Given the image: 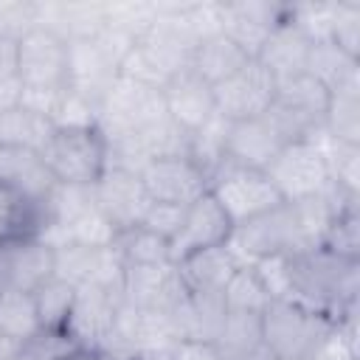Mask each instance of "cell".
<instances>
[{
	"label": "cell",
	"instance_id": "1",
	"mask_svg": "<svg viewBox=\"0 0 360 360\" xmlns=\"http://www.w3.org/2000/svg\"><path fill=\"white\" fill-rule=\"evenodd\" d=\"M360 259H346L323 245L287 256V298L329 315L332 321L357 309Z\"/></svg>",
	"mask_w": 360,
	"mask_h": 360
},
{
	"label": "cell",
	"instance_id": "2",
	"mask_svg": "<svg viewBox=\"0 0 360 360\" xmlns=\"http://www.w3.org/2000/svg\"><path fill=\"white\" fill-rule=\"evenodd\" d=\"M329 315L315 312L292 298H273L262 309V346L270 360H312L332 338Z\"/></svg>",
	"mask_w": 360,
	"mask_h": 360
},
{
	"label": "cell",
	"instance_id": "3",
	"mask_svg": "<svg viewBox=\"0 0 360 360\" xmlns=\"http://www.w3.org/2000/svg\"><path fill=\"white\" fill-rule=\"evenodd\" d=\"M228 248L242 264H250L264 256H290L312 248L295 202H278L276 208L242 222L233 228Z\"/></svg>",
	"mask_w": 360,
	"mask_h": 360
},
{
	"label": "cell",
	"instance_id": "4",
	"mask_svg": "<svg viewBox=\"0 0 360 360\" xmlns=\"http://www.w3.org/2000/svg\"><path fill=\"white\" fill-rule=\"evenodd\" d=\"M42 158L59 186L93 188L107 169V141L98 127H56Z\"/></svg>",
	"mask_w": 360,
	"mask_h": 360
},
{
	"label": "cell",
	"instance_id": "5",
	"mask_svg": "<svg viewBox=\"0 0 360 360\" xmlns=\"http://www.w3.org/2000/svg\"><path fill=\"white\" fill-rule=\"evenodd\" d=\"M264 174L270 177V183L276 186V191L284 202L318 197L332 186L318 135L309 141H298V143L284 146L273 158V163L264 169Z\"/></svg>",
	"mask_w": 360,
	"mask_h": 360
},
{
	"label": "cell",
	"instance_id": "6",
	"mask_svg": "<svg viewBox=\"0 0 360 360\" xmlns=\"http://www.w3.org/2000/svg\"><path fill=\"white\" fill-rule=\"evenodd\" d=\"M208 191L219 202V208L228 214L233 228L284 202L262 169H245L233 163H222L214 172Z\"/></svg>",
	"mask_w": 360,
	"mask_h": 360
},
{
	"label": "cell",
	"instance_id": "7",
	"mask_svg": "<svg viewBox=\"0 0 360 360\" xmlns=\"http://www.w3.org/2000/svg\"><path fill=\"white\" fill-rule=\"evenodd\" d=\"M163 90L138 84L118 73L112 87L107 90L98 107V129L101 135H121V132H141L160 118H166Z\"/></svg>",
	"mask_w": 360,
	"mask_h": 360
},
{
	"label": "cell",
	"instance_id": "8",
	"mask_svg": "<svg viewBox=\"0 0 360 360\" xmlns=\"http://www.w3.org/2000/svg\"><path fill=\"white\" fill-rule=\"evenodd\" d=\"M138 177L152 202H169V205H183V208L205 197L211 188L208 174L188 155L152 158L138 172Z\"/></svg>",
	"mask_w": 360,
	"mask_h": 360
},
{
	"label": "cell",
	"instance_id": "9",
	"mask_svg": "<svg viewBox=\"0 0 360 360\" xmlns=\"http://www.w3.org/2000/svg\"><path fill=\"white\" fill-rule=\"evenodd\" d=\"M118 304H121V292L98 284H79L70 315L65 321V332L73 338V343L82 352L101 354L112 332Z\"/></svg>",
	"mask_w": 360,
	"mask_h": 360
},
{
	"label": "cell",
	"instance_id": "10",
	"mask_svg": "<svg viewBox=\"0 0 360 360\" xmlns=\"http://www.w3.org/2000/svg\"><path fill=\"white\" fill-rule=\"evenodd\" d=\"M70 42L51 28H31L17 39V76L22 87H68Z\"/></svg>",
	"mask_w": 360,
	"mask_h": 360
},
{
	"label": "cell",
	"instance_id": "11",
	"mask_svg": "<svg viewBox=\"0 0 360 360\" xmlns=\"http://www.w3.org/2000/svg\"><path fill=\"white\" fill-rule=\"evenodd\" d=\"M273 101H276V79L256 59H250L245 68H239L233 76H228L214 87L217 115H222L231 124L264 115Z\"/></svg>",
	"mask_w": 360,
	"mask_h": 360
},
{
	"label": "cell",
	"instance_id": "12",
	"mask_svg": "<svg viewBox=\"0 0 360 360\" xmlns=\"http://www.w3.org/2000/svg\"><path fill=\"white\" fill-rule=\"evenodd\" d=\"M186 295L183 276L174 262L166 264H124L121 301L146 312H169Z\"/></svg>",
	"mask_w": 360,
	"mask_h": 360
},
{
	"label": "cell",
	"instance_id": "13",
	"mask_svg": "<svg viewBox=\"0 0 360 360\" xmlns=\"http://www.w3.org/2000/svg\"><path fill=\"white\" fill-rule=\"evenodd\" d=\"M53 276V248L45 239H6L0 242V295L37 292Z\"/></svg>",
	"mask_w": 360,
	"mask_h": 360
},
{
	"label": "cell",
	"instance_id": "14",
	"mask_svg": "<svg viewBox=\"0 0 360 360\" xmlns=\"http://www.w3.org/2000/svg\"><path fill=\"white\" fill-rule=\"evenodd\" d=\"M231 233H233V222L228 219V214L219 208V202L208 191L205 197H200L197 202H191L186 208L183 225L174 233V239L169 242V259L174 264H180L200 250L228 245Z\"/></svg>",
	"mask_w": 360,
	"mask_h": 360
},
{
	"label": "cell",
	"instance_id": "15",
	"mask_svg": "<svg viewBox=\"0 0 360 360\" xmlns=\"http://www.w3.org/2000/svg\"><path fill=\"white\" fill-rule=\"evenodd\" d=\"M93 197L118 233L138 228L152 205L141 177L135 172H124L112 166H107L98 183L93 186Z\"/></svg>",
	"mask_w": 360,
	"mask_h": 360
},
{
	"label": "cell",
	"instance_id": "16",
	"mask_svg": "<svg viewBox=\"0 0 360 360\" xmlns=\"http://www.w3.org/2000/svg\"><path fill=\"white\" fill-rule=\"evenodd\" d=\"M284 17H287V3H264V0L222 3L219 31L231 42H236L250 59H256L264 39Z\"/></svg>",
	"mask_w": 360,
	"mask_h": 360
},
{
	"label": "cell",
	"instance_id": "17",
	"mask_svg": "<svg viewBox=\"0 0 360 360\" xmlns=\"http://www.w3.org/2000/svg\"><path fill=\"white\" fill-rule=\"evenodd\" d=\"M0 183L34 202H48L59 186L37 149L0 143Z\"/></svg>",
	"mask_w": 360,
	"mask_h": 360
},
{
	"label": "cell",
	"instance_id": "18",
	"mask_svg": "<svg viewBox=\"0 0 360 360\" xmlns=\"http://www.w3.org/2000/svg\"><path fill=\"white\" fill-rule=\"evenodd\" d=\"M163 104L169 118L186 132L191 135L194 129H200L202 124H208L217 115L214 107V87L205 84L194 70H183L177 73L166 87H163Z\"/></svg>",
	"mask_w": 360,
	"mask_h": 360
},
{
	"label": "cell",
	"instance_id": "19",
	"mask_svg": "<svg viewBox=\"0 0 360 360\" xmlns=\"http://www.w3.org/2000/svg\"><path fill=\"white\" fill-rule=\"evenodd\" d=\"M118 79V65L93 42V39H76L70 42L68 56V90L90 98L101 107L107 90Z\"/></svg>",
	"mask_w": 360,
	"mask_h": 360
},
{
	"label": "cell",
	"instance_id": "20",
	"mask_svg": "<svg viewBox=\"0 0 360 360\" xmlns=\"http://www.w3.org/2000/svg\"><path fill=\"white\" fill-rule=\"evenodd\" d=\"M281 149H284V143L264 115L250 118V121H236L228 127L225 163L264 172Z\"/></svg>",
	"mask_w": 360,
	"mask_h": 360
},
{
	"label": "cell",
	"instance_id": "21",
	"mask_svg": "<svg viewBox=\"0 0 360 360\" xmlns=\"http://www.w3.org/2000/svg\"><path fill=\"white\" fill-rule=\"evenodd\" d=\"M309 37L290 22V17H284L273 31L270 37L264 39L256 62L276 79V82H284L290 76H298L304 73L307 68V56H309Z\"/></svg>",
	"mask_w": 360,
	"mask_h": 360
},
{
	"label": "cell",
	"instance_id": "22",
	"mask_svg": "<svg viewBox=\"0 0 360 360\" xmlns=\"http://www.w3.org/2000/svg\"><path fill=\"white\" fill-rule=\"evenodd\" d=\"M250 62V56L236 45L231 42L222 31L211 34V37H202L194 51H191V65L188 70H194L205 84L217 87L219 82H225L228 76H233L239 68H245Z\"/></svg>",
	"mask_w": 360,
	"mask_h": 360
},
{
	"label": "cell",
	"instance_id": "23",
	"mask_svg": "<svg viewBox=\"0 0 360 360\" xmlns=\"http://www.w3.org/2000/svg\"><path fill=\"white\" fill-rule=\"evenodd\" d=\"M48 225H51L48 202L25 200L22 194H17L0 183V242L28 239V236L42 239Z\"/></svg>",
	"mask_w": 360,
	"mask_h": 360
},
{
	"label": "cell",
	"instance_id": "24",
	"mask_svg": "<svg viewBox=\"0 0 360 360\" xmlns=\"http://www.w3.org/2000/svg\"><path fill=\"white\" fill-rule=\"evenodd\" d=\"M242 262L233 256V250L228 245L219 248H208L200 250L194 256H188L186 262L177 264L186 290H202V292H222V287L228 284V278L233 276V270Z\"/></svg>",
	"mask_w": 360,
	"mask_h": 360
},
{
	"label": "cell",
	"instance_id": "25",
	"mask_svg": "<svg viewBox=\"0 0 360 360\" xmlns=\"http://www.w3.org/2000/svg\"><path fill=\"white\" fill-rule=\"evenodd\" d=\"M222 360L264 357L262 346V312H225L222 329L214 340Z\"/></svg>",
	"mask_w": 360,
	"mask_h": 360
},
{
	"label": "cell",
	"instance_id": "26",
	"mask_svg": "<svg viewBox=\"0 0 360 360\" xmlns=\"http://www.w3.org/2000/svg\"><path fill=\"white\" fill-rule=\"evenodd\" d=\"M323 132L332 141L360 146V76L329 93Z\"/></svg>",
	"mask_w": 360,
	"mask_h": 360
},
{
	"label": "cell",
	"instance_id": "27",
	"mask_svg": "<svg viewBox=\"0 0 360 360\" xmlns=\"http://www.w3.org/2000/svg\"><path fill=\"white\" fill-rule=\"evenodd\" d=\"M276 101L290 107L292 112L309 118L312 124L323 127L329 90L318 79H312L309 73H298V76H290L284 82H276Z\"/></svg>",
	"mask_w": 360,
	"mask_h": 360
},
{
	"label": "cell",
	"instance_id": "28",
	"mask_svg": "<svg viewBox=\"0 0 360 360\" xmlns=\"http://www.w3.org/2000/svg\"><path fill=\"white\" fill-rule=\"evenodd\" d=\"M304 73H309L312 79H318L332 93L340 84H346V82H352V79L360 76V59H352L338 45H332L329 39H321V42H312L309 45V56H307Z\"/></svg>",
	"mask_w": 360,
	"mask_h": 360
},
{
	"label": "cell",
	"instance_id": "29",
	"mask_svg": "<svg viewBox=\"0 0 360 360\" xmlns=\"http://www.w3.org/2000/svg\"><path fill=\"white\" fill-rule=\"evenodd\" d=\"M53 121L17 104L8 112H0V143L8 146H25V149H37L42 152L48 138L53 135Z\"/></svg>",
	"mask_w": 360,
	"mask_h": 360
},
{
	"label": "cell",
	"instance_id": "30",
	"mask_svg": "<svg viewBox=\"0 0 360 360\" xmlns=\"http://www.w3.org/2000/svg\"><path fill=\"white\" fill-rule=\"evenodd\" d=\"M42 329L34 292H3L0 295V340L22 346Z\"/></svg>",
	"mask_w": 360,
	"mask_h": 360
},
{
	"label": "cell",
	"instance_id": "31",
	"mask_svg": "<svg viewBox=\"0 0 360 360\" xmlns=\"http://www.w3.org/2000/svg\"><path fill=\"white\" fill-rule=\"evenodd\" d=\"M228 127L231 121H225L222 115H214L208 124H202L200 129H194L188 135V146L186 155L208 174V180L214 177V172L225 163V143H228Z\"/></svg>",
	"mask_w": 360,
	"mask_h": 360
},
{
	"label": "cell",
	"instance_id": "32",
	"mask_svg": "<svg viewBox=\"0 0 360 360\" xmlns=\"http://www.w3.org/2000/svg\"><path fill=\"white\" fill-rule=\"evenodd\" d=\"M323 158H326V169H329V180L332 186H338L346 194H357L360 197V146L354 143H340L326 138V132H318Z\"/></svg>",
	"mask_w": 360,
	"mask_h": 360
},
{
	"label": "cell",
	"instance_id": "33",
	"mask_svg": "<svg viewBox=\"0 0 360 360\" xmlns=\"http://www.w3.org/2000/svg\"><path fill=\"white\" fill-rule=\"evenodd\" d=\"M222 301L228 312H262L270 304V295L262 287L256 270L250 264H239L222 287Z\"/></svg>",
	"mask_w": 360,
	"mask_h": 360
},
{
	"label": "cell",
	"instance_id": "34",
	"mask_svg": "<svg viewBox=\"0 0 360 360\" xmlns=\"http://www.w3.org/2000/svg\"><path fill=\"white\" fill-rule=\"evenodd\" d=\"M115 250L124 259V264H166L169 259V242L146 228H132L115 236Z\"/></svg>",
	"mask_w": 360,
	"mask_h": 360
},
{
	"label": "cell",
	"instance_id": "35",
	"mask_svg": "<svg viewBox=\"0 0 360 360\" xmlns=\"http://www.w3.org/2000/svg\"><path fill=\"white\" fill-rule=\"evenodd\" d=\"M73 295H76V287L56 278V276H51L34 292V304H37V315H39L42 329H65V321H68L70 307H73Z\"/></svg>",
	"mask_w": 360,
	"mask_h": 360
},
{
	"label": "cell",
	"instance_id": "36",
	"mask_svg": "<svg viewBox=\"0 0 360 360\" xmlns=\"http://www.w3.org/2000/svg\"><path fill=\"white\" fill-rule=\"evenodd\" d=\"M323 248L338 253V256H346V259H360V208H357V200L340 205L326 228V236H323Z\"/></svg>",
	"mask_w": 360,
	"mask_h": 360
},
{
	"label": "cell",
	"instance_id": "37",
	"mask_svg": "<svg viewBox=\"0 0 360 360\" xmlns=\"http://www.w3.org/2000/svg\"><path fill=\"white\" fill-rule=\"evenodd\" d=\"M82 352L65 329H39L31 340L17 346L14 360H70Z\"/></svg>",
	"mask_w": 360,
	"mask_h": 360
},
{
	"label": "cell",
	"instance_id": "38",
	"mask_svg": "<svg viewBox=\"0 0 360 360\" xmlns=\"http://www.w3.org/2000/svg\"><path fill=\"white\" fill-rule=\"evenodd\" d=\"M329 42L338 45L346 56L360 59V3H354V0L335 3V20H332Z\"/></svg>",
	"mask_w": 360,
	"mask_h": 360
},
{
	"label": "cell",
	"instance_id": "39",
	"mask_svg": "<svg viewBox=\"0 0 360 360\" xmlns=\"http://www.w3.org/2000/svg\"><path fill=\"white\" fill-rule=\"evenodd\" d=\"M39 25V3L31 0H0V37L22 39Z\"/></svg>",
	"mask_w": 360,
	"mask_h": 360
},
{
	"label": "cell",
	"instance_id": "40",
	"mask_svg": "<svg viewBox=\"0 0 360 360\" xmlns=\"http://www.w3.org/2000/svg\"><path fill=\"white\" fill-rule=\"evenodd\" d=\"M53 127H98V104H93L90 98L65 90L56 112H53Z\"/></svg>",
	"mask_w": 360,
	"mask_h": 360
},
{
	"label": "cell",
	"instance_id": "41",
	"mask_svg": "<svg viewBox=\"0 0 360 360\" xmlns=\"http://www.w3.org/2000/svg\"><path fill=\"white\" fill-rule=\"evenodd\" d=\"M183 217H186V208H183V205L152 202L149 211H146V217H143V222H141V228H146V231L163 236L166 242H172L174 233H177L180 225H183Z\"/></svg>",
	"mask_w": 360,
	"mask_h": 360
},
{
	"label": "cell",
	"instance_id": "42",
	"mask_svg": "<svg viewBox=\"0 0 360 360\" xmlns=\"http://www.w3.org/2000/svg\"><path fill=\"white\" fill-rule=\"evenodd\" d=\"M174 360H222L214 343L205 340H177L172 349Z\"/></svg>",
	"mask_w": 360,
	"mask_h": 360
},
{
	"label": "cell",
	"instance_id": "43",
	"mask_svg": "<svg viewBox=\"0 0 360 360\" xmlns=\"http://www.w3.org/2000/svg\"><path fill=\"white\" fill-rule=\"evenodd\" d=\"M17 76V39L0 37V84L14 82Z\"/></svg>",
	"mask_w": 360,
	"mask_h": 360
},
{
	"label": "cell",
	"instance_id": "44",
	"mask_svg": "<svg viewBox=\"0 0 360 360\" xmlns=\"http://www.w3.org/2000/svg\"><path fill=\"white\" fill-rule=\"evenodd\" d=\"M172 349H174V346H169V349H141V352H135L129 360H174Z\"/></svg>",
	"mask_w": 360,
	"mask_h": 360
},
{
	"label": "cell",
	"instance_id": "45",
	"mask_svg": "<svg viewBox=\"0 0 360 360\" xmlns=\"http://www.w3.org/2000/svg\"><path fill=\"white\" fill-rule=\"evenodd\" d=\"M338 360H357V357H338Z\"/></svg>",
	"mask_w": 360,
	"mask_h": 360
},
{
	"label": "cell",
	"instance_id": "46",
	"mask_svg": "<svg viewBox=\"0 0 360 360\" xmlns=\"http://www.w3.org/2000/svg\"><path fill=\"white\" fill-rule=\"evenodd\" d=\"M0 360H14V357H6V354H0Z\"/></svg>",
	"mask_w": 360,
	"mask_h": 360
},
{
	"label": "cell",
	"instance_id": "47",
	"mask_svg": "<svg viewBox=\"0 0 360 360\" xmlns=\"http://www.w3.org/2000/svg\"><path fill=\"white\" fill-rule=\"evenodd\" d=\"M253 360H267V354H264V357H253Z\"/></svg>",
	"mask_w": 360,
	"mask_h": 360
}]
</instances>
